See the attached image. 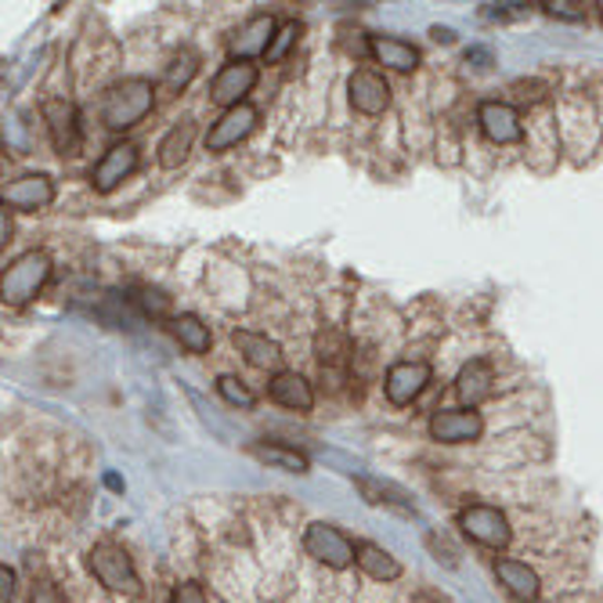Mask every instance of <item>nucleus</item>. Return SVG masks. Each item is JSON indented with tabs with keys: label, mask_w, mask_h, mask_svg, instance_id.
Segmentation results:
<instances>
[{
	"label": "nucleus",
	"mask_w": 603,
	"mask_h": 603,
	"mask_svg": "<svg viewBox=\"0 0 603 603\" xmlns=\"http://www.w3.org/2000/svg\"><path fill=\"white\" fill-rule=\"evenodd\" d=\"M0 239L11 243V217H8V209H4V217H0Z\"/></svg>",
	"instance_id": "35"
},
{
	"label": "nucleus",
	"mask_w": 603,
	"mask_h": 603,
	"mask_svg": "<svg viewBox=\"0 0 603 603\" xmlns=\"http://www.w3.org/2000/svg\"><path fill=\"white\" fill-rule=\"evenodd\" d=\"M44 123L58 155H80V116H76L73 101L51 98L44 105Z\"/></svg>",
	"instance_id": "12"
},
{
	"label": "nucleus",
	"mask_w": 603,
	"mask_h": 603,
	"mask_svg": "<svg viewBox=\"0 0 603 603\" xmlns=\"http://www.w3.org/2000/svg\"><path fill=\"white\" fill-rule=\"evenodd\" d=\"M152 105H155V87L146 80V76H130V80H120L105 90L101 123L109 130H127L146 120L152 112Z\"/></svg>",
	"instance_id": "1"
},
{
	"label": "nucleus",
	"mask_w": 603,
	"mask_h": 603,
	"mask_svg": "<svg viewBox=\"0 0 603 603\" xmlns=\"http://www.w3.org/2000/svg\"><path fill=\"white\" fill-rule=\"evenodd\" d=\"M354 563L369 574L373 582H395L401 574V563L398 557L390 553V549L376 546V542H358V557H354Z\"/></svg>",
	"instance_id": "22"
},
{
	"label": "nucleus",
	"mask_w": 603,
	"mask_h": 603,
	"mask_svg": "<svg viewBox=\"0 0 603 603\" xmlns=\"http://www.w3.org/2000/svg\"><path fill=\"white\" fill-rule=\"evenodd\" d=\"M369 55L384 65V69H395V73H412L419 69V47L401 41V36H369Z\"/></svg>",
	"instance_id": "18"
},
{
	"label": "nucleus",
	"mask_w": 603,
	"mask_h": 603,
	"mask_svg": "<svg viewBox=\"0 0 603 603\" xmlns=\"http://www.w3.org/2000/svg\"><path fill=\"white\" fill-rule=\"evenodd\" d=\"M484 434V419L477 409H441L430 416V438L441 444H470Z\"/></svg>",
	"instance_id": "10"
},
{
	"label": "nucleus",
	"mask_w": 603,
	"mask_h": 603,
	"mask_svg": "<svg viewBox=\"0 0 603 603\" xmlns=\"http://www.w3.org/2000/svg\"><path fill=\"white\" fill-rule=\"evenodd\" d=\"M358 488L365 495V503L373 506H395L401 514H412V506L405 503V495L398 488H390V484H379V481H369V477H358Z\"/></svg>",
	"instance_id": "26"
},
{
	"label": "nucleus",
	"mask_w": 603,
	"mask_h": 603,
	"mask_svg": "<svg viewBox=\"0 0 603 603\" xmlns=\"http://www.w3.org/2000/svg\"><path fill=\"white\" fill-rule=\"evenodd\" d=\"M87 568L90 574L109 589V593H138V571H134V560L127 557L123 546L116 542H98L95 549L87 553Z\"/></svg>",
	"instance_id": "3"
},
{
	"label": "nucleus",
	"mask_w": 603,
	"mask_h": 603,
	"mask_svg": "<svg viewBox=\"0 0 603 603\" xmlns=\"http://www.w3.org/2000/svg\"><path fill=\"white\" fill-rule=\"evenodd\" d=\"M170 603H206V593L200 582H181L174 589V596H170Z\"/></svg>",
	"instance_id": "32"
},
{
	"label": "nucleus",
	"mask_w": 603,
	"mask_h": 603,
	"mask_svg": "<svg viewBox=\"0 0 603 603\" xmlns=\"http://www.w3.org/2000/svg\"><path fill=\"white\" fill-rule=\"evenodd\" d=\"M192 76H195V55H189V51H185V55H181L174 65H170V69H166V87H185L189 80H192Z\"/></svg>",
	"instance_id": "29"
},
{
	"label": "nucleus",
	"mask_w": 603,
	"mask_h": 603,
	"mask_svg": "<svg viewBox=\"0 0 603 603\" xmlns=\"http://www.w3.org/2000/svg\"><path fill=\"white\" fill-rule=\"evenodd\" d=\"M170 333H174V340L189 354H206L209 344H214V336H209V325L200 319V314H174V319H170Z\"/></svg>",
	"instance_id": "24"
},
{
	"label": "nucleus",
	"mask_w": 603,
	"mask_h": 603,
	"mask_svg": "<svg viewBox=\"0 0 603 603\" xmlns=\"http://www.w3.org/2000/svg\"><path fill=\"white\" fill-rule=\"evenodd\" d=\"M297 36H300V25H297V22L279 25V33H274V41H271V47H268V62H282L286 55H290L293 44H297Z\"/></svg>",
	"instance_id": "28"
},
{
	"label": "nucleus",
	"mask_w": 603,
	"mask_h": 603,
	"mask_svg": "<svg viewBox=\"0 0 603 603\" xmlns=\"http://www.w3.org/2000/svg\"><path fill=\"white\" fill-rule=\"evenodd\" d=\"M542 8L553 19H563V22H582L585 19V4H574V0H546Z\"/></svg>",
	"instance_id": "30"
},
{
	"label": "nucleus",
	"mask_w": 603,
	"mask_h": 603,
	"mask_svg": "<svg viewBox=\"0 0 603 603\" xmlns=\"http://www.w3.org/2000/svg\"><path fill=\"white\" fill-rule=\"evenodd\" d=\"M596 8H600V15H603V0H600V4H596Z\"/></svg>",
	"instance_id": "37"
},
{
	"label": "nucleus",
	"mask_w": 603,
	"mask_h": 603,
	"mask_svg": "<svg viewBox=\"0 0 603 603\" xmlns=\"http://www.w3.org/2000/svg\"><path fill=\"white\" fill-rule=\"evenodd\" d=\"M231 344L239 347V354L246 362L254 365V369H271V373H282V347L268 340L265 333H250V330H235Z\"/></svg>",
	"instance_id": "21"
},
{
	"label": "nucleus",
	"mask_w": 603,
	"mask_h": 603,
	"mask_svg": "<svg viewBox=\"0 0 603 603\" xmlns=\"http://www.w3.org/2000/svg\"><path fill=\"white\" fill-rule=\"evenodd\" d=\"M30 603H65V600H62V593H58V585L36 582V585H33V593H30Z\"/></svg>",
	"instance_id": "33"
},
{
	"label": "nucleus",
	"mask_w": 603,
	"mask_h": 603,
	"mask_svg": "<svg viewBox=\"0 0 603 603\" xmlns=\"http://www.w3.org/2000/svg\"><path fill=\"white\" fill-rule=\"evenodd\" d=\"M51 257L44 250H25L19 254L11 265L4 268V279H0V300L8 308H25L30 300L41 297V290L51 279Z\"/></svg>",
	"instance_id": "2"
},
{
	"label": "nucleus",
	"mask_w": 603,
	"mask_h": 603,
	"mask_svg": "<svg viewBox=\"0 0 603 603\" xmlns=\"http://www.w3.org/2000/svg\"><path fill=\"white\" fill-rule=\"evenodd\" d=\"M11 596H15V571L8 568H0V603H11Z\"/></svg>",
	"instance_id": "34"
},
{
	"label": "nucleus",
	"mask_w": 603,
	"mask_h": 603,
	"mask_svg": "<svg viewBox=\"0 0 603 603\" xmlns=\"http://www.w3.org/2000/svg\"><path fill=\"white\" fill-rule=\"evenodd\" d=\"M195 146V123L192 120H181L177 127L166 130V138L160 141V166L163 170H177L189 163Z\"/></svg>",
	"instance_id": "23"
},
{
	"label": "nucleus",
	"mask_w": 603,
	"mask_h": 603,
	"mask_svg": "<svg viewBox=\"0 0 603 603\" xmlns=\"http://www.w3.org/2000/svg\"><path fill=\"white\" fill-rule=\"evenodd\" d=\"M314 354H319V365H322V376L330 379H344L347 376V365H351V340L336 330H322L319 340H314Z\"/></svg>",
	"instance_id": "20"
},
{
	"label": "nucleus",
	"mask_w": 603,
	"mask_h": 603,
	"mask_svg": "<svg viewBox=\"0 0 603 603\" xmlns=\"http://www.w3.org/2000/svg\"><path fill=\"white\" fill-rule=\"evenodd\" d=\"M434 41H444V44H449V41H452V30H434Z\"/></svg>",
	"instance_id": "36"
},
{
	"label": "nucleus",
	"mask_w": 603,
	"mask_h": 603,
	"mask_svg": "<svg viewBox=\"0 0 603 603\" xmlns=\"http://www.w3.org/2000/svg\"><path fill=\"white\" fill-rule=\"evenodd\" d=\"M274 33H279V22L271 15H254L246 19L235 36L228 41V51H231V62H254V58H268V47L274 41Z\"/></svg>",
	"instance_id": "9"
},
{
	"label": "nucleus",
	"mask_w": 603,
	"mask_h": 603,
	"mask_svg": "<svg viewBox=\"0 0 603 603\" xmlns=\"http://www.w3.org/2000/svg\"><path fill=\"white\" fill-rule=\"evenodd\" d=\"M495 574H499V582L506 585V593L520 600V603H535L542 593V582L539 574H535V568H528L524 560H509L503 557L499 563H495Z\"/></svg>",
	"instance_id": "19"
},
{
	"label": "nucleus",
	"mask_w": 603,
	"mask_h": 603,
	"mask_svg": "<svg viewBox=\"0 0 603 603\" xmlns=\"http://www.w3.org/2000/svg\"><path fill=\"white\" fill-rule=\"evenodd\" d=\"M459 528H463L466 539H474L477 546H488V549H509V542H514V528H509L506 514L484 503L466 506L463 514H459Z\"/></svg>",
	"instance_id": "5"
},
{
	"label": "nucleus",
	"mask_w": 603,
	"mask_h": 603,
	"mask_svg": "<svg viewBox=\"0 0 603 603\" xmlns=\"http://www.w3.org/2000/svg\"><path fill=\"white\" fill-rule=\"evenodd\" d=\"M217 395L225 398L235 409H254V390L243 384L239 376H220L217 379Z\"/></svg>",
	"instance_id": "27"
},
{
	"label": "nucleus",
	"mask_w": 603,
	"mask_h": 603,
	"mask_svg": "<svg viewBox=\"0 0 603 603\" xmlns=\"http://www.w3.org/2000/svg\"><path fill=\"white\" fill-rule=\"evenodd\" d=\"M134 170H138V146L134 141H120V146L101 152V160L90 170V189L98 195H109L120 189Z\"/></svg>",
	"instance_id": "6"
},
{
	"label": "nucleus",
	"mask_w": 603,
	"mask_h": 603,
	"mask_svg": "<svg viewBox=\"0 0 603 603\" xmlns=\"http://www.w3.org/2000/svg\"><path fill=\"white\" fill-rule=\"evenodd\" d=\"M477 123L484 130V138L495 141V146H514V141H520V134H524L520 112L506 101H481Z\"/></svg>",
	"instance_id": "15"
},
{
	"label": "nucleus",
	"mask_w": 603,
	"mask_h": 603,
	"mask_svg": "<svg viewBox=\"0 0 603 603\" xmlns=\"http://www.w3.org/2000/svg\"><path fill=\"white\" fill-rule=\"evenodd\" d=\"M430 384V365L427 362H398L387 369V379H384V390H387V401L405 409V405H412L419 395L427 390Z\"/></svg>",
	"instance_id": "14"
},
{
	"label": "nucleus",
	"mask_w": 603,
	"mask_h": 603,
	"mask_svg": "<svg viewBox=\"0 0 603 603\" xmlns=\"http://www.w3.org/2000/svg\"><path fill=\"white\" fill-rule=\"evenodd\" d=\"M304 549H308L311 560H319L333 571H347L354 557H358V546H354L336 524H325V520L311 524V528L304 531Z\"/></svg>",
	"instance_id": "4"
},
{
	"label": "nucleus",
	"mask_w": 603,
	"mask_h": 603,
	"mask_svg": "<svg viewBox=\"0 0 603 603\" xmlns=\"http://www.w3.org/2000/svg\"><path fill=\"white\" fill-rule=\"evenodd\" d=\"M138 308L146 311V314H155V319H163V314L170 311V300L160 293V290H138Z\"/></svg>",
	"instance_id": "31"
},
{
	"label": "nucleus",
	"mask_w": 603,
	"mask_h": 603,
	"mask_svg": "<svg viewBox=\"0 0 603 603\" xmlns=\"http://www.w3.org/2000/svg\"><path fill=\"white\" fill-rule=\"evenodd\" d=\"M254 87H257V65L254 62H228L225 69L214 76V84H209V98L228 112V109H235V105H243Z\"/></svg>",
	"instance_id": "11"
},
{
	"label": "nucleus",
	"mask_w": 603,
	"mask_h": 603,
	"mask_svg": "<svg viewBox=\"0 0 603 603\" xmlns=\"http://www.w3.org/2000/svg\"><path fill=\"white\" fill-rule=\"evenodd\" d=\"M347 98L362 116H379L390 109V84L376 69H354L347 80Z\"/></svg>",
	"instance_id": "13"
},
{
	"label": "nucleus",
	"mask_w": 603,
	"mask_h": 603,
	"mask_svg": "<svg viewBox=\"0 0 603 603\" xmlns=\"http://www.w3.org/2000/svg\"><path fill=\"white\" fill-rule=\"evenodd\" d=\"M492 384H495V369L488 358L466 362L455 376V395L463 401V409H477V405L492 395Z\"/></svg>",
	"instance_id": "16"
},
{
	"label": "nucleus",
	"mask_w": 603,
	"mask_h": 603,
	"mask_svg": "<svg viewBox=\"0 0 603 603\" xmlns=\"http://www.w3.org/2000/svg\"><path fill=\"white\" fill-rule=\"evenodd\" d=\"M257 120H260V112L254 109L250 101L235 105V109H228V112H220L217 123L209 127V134H206V149L209 152H228V149H235L239 141H246V138L254 134Z\"/></svg>",
	"instance_id": "7"
},
{
	"label": "nucleus",
	"mask_w": 603,
	"mask_h": 603,
	"mask_svg": "<svg viewBox=\"0 0 603 603\" xmlns=\"http://www.w3.org/2000/svg\"><path fill=\"white\" fill-rule=\"evenodd\" d=\"M4 209H19V214H36L55 203V181L47 174H22L4 185Z\"/></svg>",
	"instance_id": "8"
},
{
	"label": "nucleus",
	"mask_w": 603,
	"mask_h": 603,
	"mask_svg": "<svg viewBox=\"0 0 603 603\" xmlns=\"http://www.w3.org/2000/svg\"><path fill=\"white\" fill-rule=\"evenodd\" d=\"M250 452L260 459V463H268L274 470H286V474H308V466H311L304 452H297V449H290V444H279V441H271V444L257 441Z\"/></svg>",
	"instance_id": "25"
},
{
	"label": "nucleus",
	"mask_w": 603,
	"mask_h": 603,
	"mask_svg": "<svg viewBox=\"0 0 603 603\" xmlns=\"http://www.w3.org/2000/svg\"><path fill=\"white\" fill-rule=\"evenodd\" d=\"M268 395H271L274 405H282V409H290V412H311L314 409L311 384L300 373H293V369L274 373L271 384H268Z\"/></svg>",
	"instance_id": "17"
}]
</instances>
